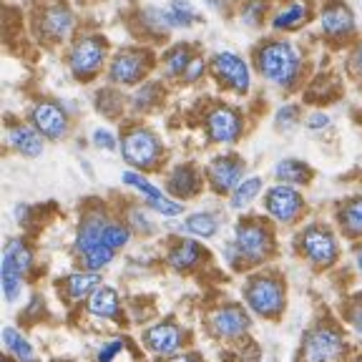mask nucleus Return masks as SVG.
I'll return each instance as SVG.
<instances>
[{"label": "nucleus", "mask_w": 362, "mask_h": 362, "mask_svg": "<svg viewBox=\"0 0 362 362\" xmlns=\"http://www.w3.org/2000/svg\"><path fill=\"white\" fill-rule=\"evenodd\" d=\"M169 192L176 197H192L199 192V176L192 166H179L169 176Z\"/></svg>", "instance_id": "nucleus-21"}, {"label": "nucleus", "mask_w": 362, "mask_h": 362, "mask_svg": "<svg viewBox=\"0 0 362 362\" xmlns=\"http://www.w3.org/2000/svg\"><path fill=\"white\" fill-rule=\"evenodd\" d=\"M199 257H202V249H199L197 242H181L179 247L169 252V262L176 269H189L192 264H197Z\"/></svg>", "instance_id": "nucleus-29"}, {"label": "nucleus", "mask_w": 362, "mask_h": 362, "mask_svg": "<svg viewBox=\"0 0 362 362\" xmlns=\"http://www.w3.org/2000/svg\"><path fill=\"white\" fill-rule=\"evenodd\" d=\"M103 244H106L108 249H121V247H126L129 244V229H124L121 224H113V221H108L106 224V229H103Z\"/></svg>", "instance_id": "nucleus-33"}, {"label": "nucleus", "mask_w": 362, "mask_h": 362, "mask_svg": "<svg viewBox=\"0 0 362 362\" xmlns=\"http://www.w3.org/2000/svg\"><path fill=\"white\" fill-rule=\"evenodd\" d=\"M151 209L158 211V214H164V216H179L181 211H184V206L176 204V202H171V199H164V202L151 204Z\"/></svg>", "instance_id": "nucleus-38"}, {"label": "nucleus", "mask_w": 362, "mask_h": 362, "mask_svg": "<svg viewBox=\"0 0 362 362\" xmlns=\"http://www.w3.org/2000/svg\"><path fill=\"white\" fill-rule=\"evenodd\" d=\"M106 61V40L101 35H83L74 43L68 53V66L76 78H90L101 71Z\"/></svg>", "instance_id": "nucleus-3"}, {"label": "nucleus", "mask_w": 362, "mask_h": 362, "mask_svg": "<svg viewBox=\"0 0 362 362\" xmlns=\"http://www.w3.org/2000/svg\"><path fill=\"white\" fill-rule=\"evenodd\" d=\"M3 342H6V347L13 352V355L18 357V360L23 362H35V350L30 347V342L25 337H23L18 329L13 327H6L3 329Z\"/></svg>", "instance_id": "nucleus-26"}, {"label": "nucleus", "mask_w": 362, "mask_h": 362, "mask_svg": "<svg viewBox=\"0 0 362 362\" xmlns=\"http://www.w3.org/2000/svg\"><path fill=\"white\" fill-rule=\"evenodd\" d=\"M357 264H360V269H362V247H360V252H357Z\"/></svg>", "instance_id": "nucleus-46"}, {"label": "nucleus", "mask_w": 362, "mask_h": 362, "mask_svg": "<svg viewBox=\"0 0 362 362\" xmlns=\"http://www.w3.org/2000/svg\"><path fill=\"white\" fill-rule=\"evenodd\" d=\"M307 362H334L345 352V339L337 329L320 327L307 337Z\"/></svg>", "instance_id": "nucleus-7"}, {"label": "nucleus", "mask_w": 362, "mask_h": 362, "mask_svg": "<svg viewBox=\"0 0 362 362\" xmlns=\"http://www.w3.org/2000/svg\"><path fill=\"white\" fill-rule=\"evenodd\" d=\"M237 252L242 257L252 262H259L269 255L272 249V237L262 224H255V221H249V224H239L237 226Z\"/></svg>", "instance_id": "nucleus-9"}, {"label": "nucleus", "mask_w": 362, "mask_h": 362, "mask_svg": "<svg viewBox=\"0 0 362 362\" xmlns=\"http://www.w3.org/2000/svg\"><path fill=\"white\" fill-rule=\"evenodd\" d=\"M98 289V274L96 272H86V274H71L68 277V294L71 300H83L90 292Z\"/></svg>", "instance_id": "nucleus-28"}, {"label": "nucleus", "mask_w": 362, "mask_h": 362, "mask_svg": "<svg viewBox=\"0 0 362 362\" xmlns=\"http://www.w3.org/2000/svg\"><path fill=\"white\" fill-rule=\"evenodd\" d=\"M264 11H267V3H264V0H249L247 6H244V11H242L244 23H247V25H259V21H262V16H264Z\"/></svg>", "instance_id": "nucleus-34"}, {"label": "nucleus", "mask_w": 362, "mask_h": 362, "mask_svg": "<svg viewBox=\"0 0 362 362\" xmlns=\"http://www.w3.org/2000/svg\"><path fill=\"white\" fill-rule=\"evenodd\" d=\"M211 71L224 86L234 88L237 93H247L249 90V68L237 53H216L214 61H211Z\"/></svg>", "instance_id": "nucleus-8"}, {"label": "nucleus", "mask_w": 362, "mask_h": 362, "mask_svg": "<svg viewBox=\"0 0 362 362\" xmlns=\"http://www.w3.org/2000/svg\"><path fill=\"white\" fill-rule=\"evenodd\" d=\"M339 221H342V229L352 237H360L362 234V197H355L342 206L339 211Z\"/></svg>", "instance_id": "nucleus-25"}, {"label": "nucleus", "mask_w": 362, "mask_h": 362, "mask_svg": "<svg viewBox=\"0 0 362 362\" xmlns=\"http://www.w3.org/2000/svg\"><path fill=\"white\" fill-rule=\"evenodd\" d=\"M88 310H90V315H96V317H108V320H116V317H119V312H121L119 294H116V289L98 287L96 292L90 294Z\"/></svg>", "instance_id": "nucleus-20"}, {"label": "nucleus", "mask_w": 362, "mask_h": 362, "mask_svg": "<svg viewBox=\"0 0 362 362\" xmlns=\"http://www.w3.org/2000/svg\"><path fill=\"white\" fill-rule=\"evenodd\" d=\"M267 211L277 221H289L297 219V214L302 211V197L300 192L289 184H277V187H272L267 192Z\"/></svg>", "instance_id": "nucleus-10"}, {"label": "nucleus", "mask_w": 362, "mask_h": 362, "mask_svg": "<svg viewBox=\"0 0 362 362\" xmlns=\"http://www.w3.org/2000/svg\"><path fill=\"white\" fill-rule=\"evenodd\" d=\"M302 247H305L307 257H310L315 264H332L334 257H337V242L327 229H320V226H310L302 237Z\"/></svg>", "instance_id": "nucleus-15"}, {"label": "nucleus", "mask_w": 362, "mask_h": 362, "mask_svg": "<svg viewBox=\"0 0 362 362\" xmlns=\"http://www.w3.org/2000/svg\"><path fill=\"white\" fill-rule=\"evenodd\" d=\"M274 176H277L282 184H305L310 179V166L305 161H297V158H284L279 161L277 169H274Z\"/></svg>", "instance_id": "nucleus-22"}, {"label": "nucleus", "mask_w": 362, "mask_h": 362, "mask_svg": "<svg viewBox=\"0 0 362 362\" xmlns=\"http://www.w3.org/2000/svg\"><path fill=\"white\" fill-rule=\"evenodd\" d=\"M8 144L23 156H40V151H43V139L30 126H13L8 131Z\"/></svg>", "instance_id": "nucleus-18"}, {"label": "nucleus", "mask_w": 362, "mask_h": 362, "mask_svg": "<svg viewBox=\"0 0 362 362\" xmlns=\"http://www.w3.org/2000/svg\"><path fill=\"white\" fill-rule=\"evenodd\" d=\"M156 98H158V86L156 83H146L141 90H139V93H136L134 103H136V108H146V106H151Z\"/></svg>", "instance_id": "nucleus-35"}, {"label": "nucleus", "mask_w": 362, "mask_h": 362, "mask_svg": "<svg viewBox=\"0 0 362 362\" xmlns=\"http://www.w3.org/2000/svg\"><path fill=\"white\" fill-rule=\"evenodd\" d=\"M144 342H146L148 350L156 352V355H171V352H176L181 345V329L171 322L153 325L151 329L144 332Z\"/></svg>", "instance_id": "nucleus-16"}, {"label": "nucleus", "mask_w": 362, "mask_h": 362, "mask_svg": "<svg viewBox=\"0 0 362 362\" xmlns=\"http://www.w3.org/2000/svg\"><path fill=\"white\" fill-rule=\"evenodd\" d=\"M244 297H247V305L257 312V315L274 317L282 312L284 307V289L282 282L274 277H252L244 287Z\"/></svg>", "instance_id": "nucleus-2"}, {"label": "nucleus", "mask_w": 362, "mask_h": 362, "mask_svg": "<svg viewBox=\"0 0 362 362\" xmlns=\"http://www.w3.org/2000/svg\"><path fill=\"white\" fill-rule=\"evenodd\" d=\"M76 21L71 8L63 6V3H53V6L43 8L38 16V35L51 43H61L71 35Z\"/></svg>", "instance_id": "nucleus-6"}, {"label": "nucleus", "mask_w": 362, "mask_h": 362, "mask_svg": "<svg viewBox=\"0 0 362 362\" xmlns=\"http://www.w3.org/2000/svg\"><path fill=\"white\" fill-rule=\"evenodd\" d=\"M0 272H3V294H6L8 302H16L18 294H21V277L23 272L16 267V262L3 252V264H0Z\"/></svg>", "instance_id": "nucleus-24"}, {"label": "nucleus", "mask_w": 362, "mask_h": 362, "mask_svg": "<svg viewBox=\"0 0 362 362\" xmlns=\"http://www.w3.org/2000/svg\"><path fill=\"white\" fill-rule=\"evenodd\" d=\"M3 362H6V360H3Z\"/></svg>", "instance_id": "nucleus-47"}, {"label": "nucleus", "mask_w": 362, "mask_h": 362, "mask_svg": "<svg viewBox=\"0 0 362 362\" xmlns=\"http://www.w3.org/2000/svg\"><path fill=\"white\" fill-rule=\"evenodd\" d=\"M259 192H262V179L259 176H249V179H244L232 192V206L234 209H244V206H249V204L259 197Z\"/></svg>", "instance_id": "nucleus-27"}, {"label": "nucleus", "mask_w": 362, "mask_h": 362, "mask_svg": "<svg viewBox=\"0 0 362 362\" xmlns=\"http://www.w3.org/2000/svg\"><path fill=\"white\" fill-rule=\"evenodd\" d=\"M202 74H204V61H202V58H194V61L189 63V68H187V74H184V78H187L189 83H194V81H197Z\"/></svg>", "instance_id": "nucleus-40"}, {"label": "nucleus", "mask_w": 362, "mask_h": 362, "mask_svg": "<svg viewBox=\"0 0 362 362\" xmlns=\"http://www.w3.org/2000/svg\"><path fill=\"white\" fill-rule=\"evenodd\" d=\"M211 327L219 337H239L242 332L249 329V317L239 307H224V310L214 312L211 317Z\"/></svg>", "instance_id": "nucleus-17"}, {"label": "nucleus", "mask_w": 362, "mask_h": 362, "mask_svg": "<svg viewBox=\"0 0 362 362\" xmlns=\"http://www.w3.org/2000/svg\"><path fill=\"white\" fill-rule=\"evenodd\" d=\"M209 6H211V8H219V6H221V0H209Z\"/></svg>", "instance_id": "nucleus-45"}, {"label": "nucleus", "mask_w": 362, "mask_h": 362, "mask_svg": "<svg viewBox=\"0 0 362 362\" xmlns=\"http://www.w3.org/2000/svg\"><path fill=\"white\" fill-rule=\"evenodd\" d=\"M206 131H209V139L216 144H232L242 134V119L239 113L229 106H219L209 113L206 119Z\"/></svg>", "instance_id": "nucleus-12"}, {"label": "nucleus", "mask_w": 362, "mask_h": 362, "mask_svg": "<svg viewBox=\"0 0 362 362\" xmlns=\"http://www.w3.org/2000/svg\"><path fill=\"white\" fill-rule=\"evenodd\" d=\"M148 68H151V53L144 51V48H124L113 56L108 76H111L113 83L131 86L139 83L146 76Z\"/></svg>", "instance_id": "nucleus-5"}, {"label": "nucleus", "mask_w": 362, "mask_h": 362, "mask_svg": "<svg viewBox=\"0 0 362 362\" xmlns=\"http://www.w3.org/2000/svg\"><path fill=\"white\" fill-rule=\"evenodd\" d=\"M327 124H329V116H325V113H312L310 119H307L310 129H325Z\"/></svg>", "instance_id": "nucleus-41"}, {"label": "nucleus", "mask_w": 362, "mask_h": 362, "mask_svg": "<svg viewBox=\"0 0 362 362\" xmlns=\"http://www.w3.org/2000/svg\"><path fill=\"white\" fill-rule=\"evenodd\" d=\"M166 18H169L171 28H187L199 21V13L194 11V6L189 0H171L166 8Z\"/></svg>", "instance_id": "nucleus-23"}, {"label": "nucleus", "mask_w": 362, "mask_h": 362, "mask_svg": "<svg viewBox=\"0 0 362 362\" xmlns=\"http://www.w3.org/2000/svg\"><path fill=\"white\" fill-rule=\"evenodd\" d=\"M124 158L136 169H151L161 156V144L148 129H134L124 136Z\"/></svg>", "instance_id": "nucleus-4"}, {"label": "nucleus", "mask_w": 362, "mask_h": 362, "mask_svg": "<svg viewBox=\"0 0 362 362\" xmlns=\"http://www.w3.org/2000/svg\"><path fill=\"white\" fill-rule=\"evenodd\" d=\"M355 327H357V332L362 334V310L355 312Z\"/></svg>", "instance_id": "nucleus-43"}, {"label": "nucleus", "mask_w": 362, "mask_h": 362, "mask_svg": "<svg viewBox=\"0 0 362 362\" xmlns=\"http://www.w3.org/2000/svg\"><path fill=\"white\" fill-rule=\"evenodd\" d=\"M257 66L272 83L292 86L300 74V53L287 40H269L257 51Z\"/></svg>", "instance_id": "nucleus-1"}, {"label": "nucleus", "mask_w": 362, "mask_h": 362, "mask_svg": "<svg viewBox=\"0 0 362 362\" xmlns=\"http://www.w3.org/2000/svg\"><path fill=\"white\" fill-rule=\"evenodd\" d=\"M30 121H33L35 131L45 139H61L68 131V119L63 108L53 101H40L30 111Z\"/></svg>", "instance_id": "nucleus-11"}, {"label": "nucleus", "mask_w": 362, "mask_h": 362, "mask_svg": "<svg viewBox=\"0 0 362 362\" xmlns=\"http://www.w3.org/2000/svg\"><path fill=\"white\" fill-rule=\"evenodd\" d=\"M184 229L192 234H197V237H204L209 239L216 234V229H219V224H216V219L211 214H192L187 221H184Z\"/></svg>", "instance_id": "nucleus-32"}, {"label": "nucleus", "mask_w": 362, "mask_h": 362, "mask_svg": "<svg viewBox=\"0 0 362 362\" xmlns=\"http://www.w3.org/2000/svg\"><path fill=\"white\" fill-rule=\"evenodd\" d=\"M209 181L216 192H234V189L242 184L244 164L237 156H219L209 164Z\"/></svg>", "instance_id": "nucleus-14"}, {"label": "nucleus", "mask_w": 362, "mask_h": 362, "mask_svg": "<svg viewBox=\"0 0 362 362\" xmlns=\"http://www.w3.org/2000/svg\"><path fill=\"white\" fill-rule=\"evenodd\" d=\"M121 347H124V342H121V339H116V342H108L106 347H101V350H98V362H111L113 357L121 352Z\"/></svg>", "instance_id": "nucleus-39"}, {"label": "nucleus", "mask_w": 362, "mask_h": 362, "mask_svg": "<svg viewBox=\"0 0 362 362\" xmlns=\"http://www.w3.org/2000/svg\"><path fill=\"white\" fill-rule=\"evenodd\" d=\"M297 113H300V108L297 106H284V108H279V113H277V126L279 129H292L294 124H297Z\"/></svg>", "instance_id": "nucleus-36"}, {"label": "nucleus", "mask_w": 362, "mask_h": 362, "mask_svg": "<svg viewBox=\"0 0 362 362\" xmlns=\"http://www.w3.org/2000/svg\"><path fill=\"white\" fill-rule=\"evenodd\" d=\"M310 21V6L307 0H294L289 6H284L277 16L272 18V28L274 30H294L300 28L302 23Z\"/></svg>", "instance_id": "nucleus-19"}, {"label": "nucleus", "mask_w": 362, "mask_h": 362, "mask_svg": "<svg viewBox=\"0 0 362 362\" xmlns=\"http://www.w3.org/2000/svg\"><path fill=\"white\" fill-rule=\"evenodd\" d=\"M355 63H357V68L362 71V43L357 45V53H355Z\"/></svg>", "instance_id": "nucleus-44"}, {"label": "nucleus", "mask_w": 362, "mask_h": 362, "mask_svg": "<svg viewBox=\"0 0 362 362\" xmlns=\"http://www.w3.org/2000/svg\"><path fill=\"white\" fill-rule=\"evenodd\" d=\"M121 179H124V184H129V187L139 189V192H141L144 197H146V204H148V206H151V204L164 202V199H166L164 194H161L156 187H153L151 181H146L141 174H136V171H124V176H121Z\"/></svg>", "instance_id": "nucleus-31"}, {"label": "nucleus", "mask_w": 362, "mask_h": 362, "mask_svg": "<svg viewBox=\"0 0 362 362\" xmlns=\"http://www.w3.org/2000/svg\"><path fill=\"white\" fill-rule=\"evenodd\" d=\"M355 30V16L342 0H329L322 8V33L332 40L347 38Z\"/></svg>", "instance_id": "nucleus-13"}, {"label": "nucleus", "mask_w": 362, "mask_h": 362, "mask_svg": "<svg viewBox=\"0 0 362 362\" xmlns=\"http://www.w3.org/2000/svg\"><path fill=\"white\" fill-rule=\"evenodd\" d=\"M93 144H96L98 148H106V151H113V148H116V139H113V134L106 129L93 131Z\"/></svg>", "instance_id": "nucleus-37"}, {"label": "nucleus", "mask_w": 362, "mask_h": 362, "mask_svg": "<svg viewBox=\"0 0 362 362\" xmlns=\"http://www.w3.org/2000/svg\"><path fill=\"white\" fill-rule=\"evenodd\" d=\"M169 362H202L199 360V355H181V357H174V360Z\"/></svg>", "instance_id": "nucleus-42"}, {"label": "nucleus", "mask_w": 362, "mask_h": 362, "mask_svg": "<svg viewBox=\"0 0 362 362\" xmlns=\"http://www.w3.org/2000/svg\"><path fill=\"white\" fill-rule=\"evenodd\" d=\"M192 61L194 58H192V51H189V45H174L164 56V68L169 76H179V74H187V68Z\"/></svg>", "instance_id": "nucleus-30"}]
</instances>
